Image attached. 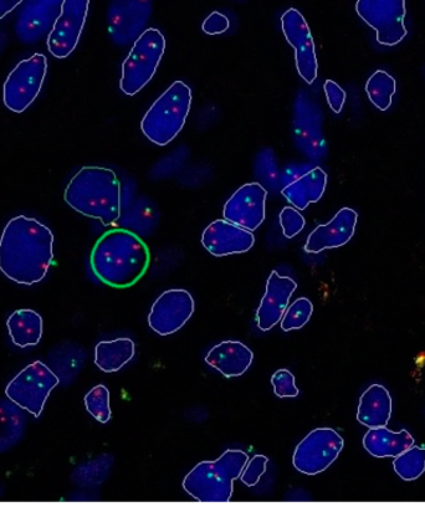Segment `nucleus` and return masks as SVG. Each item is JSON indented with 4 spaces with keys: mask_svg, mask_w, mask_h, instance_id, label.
Wrapping results in <instances>:
<instances>
[{
    "mask_svg": "<svg viewBox=\"0 0 425 512\" xmlns=\"http://www.w3.org/2000/svg\"><path fill=\"white\" fill-rule=\"evenodd\" d=\"M54 263V234L38 219L19 215L0 235V271L19 285L32 286Z\"/></svg>",
    "mask_w": 425,
    "mask_h": 512,
    "instance_id": "nucleus-1",
    "label": "nucleus"
},
{
    "mask_svg": "<svg viewBox=\"0 0 425 512\" xmlns=\"http://www.w3.org/2000/svg\"><path fill=\"white\" fill-rule=\"evenodd\" d=\"M147 244L128 229H111L92 248L90 265L97 279L114 289H127L150 268Z\"/></svg>",
    "mask_w": 425,
    "mask_h": 512,
    "instance_id": "nucleus-2",
    "label": "nucleus"
},
{
    "mask_svg": "<svg viewBox=\"0 0 425 512\" xmlns=\"http://www.w3.org/2000/svg\"><path fill=\"white\" fill-rule=\"evenodd\" d=\"M64 199L75 212L99 220L105 227L121 218V183L110 168H81L66 186Z\"/></svg>",
    "mask_w": 425,
    "mask_h": 512,
    "instance_id": "nucleus-3",
    "label": "nucleus"
},
{
    "mask_svg": "<svg viewBox=\"0 0 425 512\" xmlns=\"http://www.w3.org/2000/svg\"><path fill=\"white\" fill-rule=\"evenodd\" d=\"M249 460L243 450L229 449L215 462H202L183 480V489L199 503H230L234 481L240 478Z\"/></svg>",
    "mask_w": 425,
    "mask_h": 512,
    "instance_id": "nucleus-4",
    "label": "nucleus"
},
{
    "mask_svg": "<svg viewBox=\"0 0 425 512\" xmlns=\"http://www.w3.org/2000/svg\"><path fill=\"white\" fill-rule=\"evenodd\" d=\"M191 107V87L183 81H176L153 102L143 116V135L157 146H167L183 130Z\"/></svg>",
    "mask_w": 425,
    "mask_h": 512,
    "instance_id": "nucleus-5",
    "label": "nucleus"
},
{
    "mask_svg": "<svg viewBox=\"0 0 425 512\" xmlns=\"http://www.w3.org/2000/svg\"><path fill=\"white\" fill-rule=\"evenodd\" d=\"M165 51V35L158 29H146L122 64L121 91L127 96L138 94L155 76Z\"/></svg>",
    "mask_w": 425,
    "mask_h": 512,
    "instance_id": "nucleus-6",
    "label": "nucleus"
},
{
    "mask_svg": "<svg viewBox=\"0 0 425 512\" xmlns=\"http://www.w3.org/2000/svg\"><path fill=\"white\" fill-rule=\"evenodd\" d=\"M48 74V59L43 54H34L19 61L8 75L3 86V102L14 114H23L42 92Z\"/></svg>",
    "mask_w": 425,
    "mask_h": 512,
    "instance_id": "nucleus-7",
    "label": "nucleus"
},
{
    "mask_svg": "<svg viewBox=\"0 0 425 512\" xmlns=\"http://www.w3.org/2000/svg\"><path fill=\"white\" fill-rule=\"evenodd\" d=\"M60 384L59 378L42 361H35L9 382L5 396L35 418L42 416L51 392Z\"/></svg>",
    "mask_w": 425,
    "mask_h": 512,
    "instance_id": "nucleus-8",
    "label": "nucleus"
},
{
    "mask_svg": "<svg viewBox=\"0 0 425 512\" xmlns=\"http://www.w3.org/2000/svg\"><path fill=\"white\" fill-rule=\"evenodd\" d=\"M356 12L375 30L381 45L396 46L407 37L406 0H357Z\"/></svg>",
    "mask_w": 425,
    "mask_h": 512,
    "instance_id": "nucleus-9",
    "label": "nucleus"
},
{
    "mask_svg": "<svg viewBox=\"0 0 425 512\" xmlns=\"http://www.w3.org/2000/svg\"><path fill=\"white\" fill-rule=\"evenodd\" d=\"M343 445H345L343 438L334 429L312 430L295 449L294 467L305 475L321 474L336 462Z\"/></svg>",
    "mask_w": 425,
    "mask_h": 512,
    "instance_id": "nucleus-10",
    "label": "nucleus"
},
{
    "mask_svg": "<svg viewBox=\"0 0 425 512\" xmlns=\"http://www.w3.org/2000/svg\"><path fill=\"white\" fill-rule=\"evenodd\" d=\"M151 15V0H111L107 10L111 42L117 46L133 45L145 32Z\"/></svg>",
    "mask_w": 425,
    "mask_h": 512,
    "instance_id": "nucleus-11",
    "label": "nucleus"
},
{
    "mask_svg": "<svg viewBox=\"0 0 425 512\" xmlns=\"http://www.w3.org/2000/svg\"><path fill=\"white\" fill-rule=\"evenodd\" d=\"M90 0H64L53 29L46 37V48L56 59H66L74 53L89 14Z\"/></svg>",
    "mask_w": 425,
    "mask_h": 512,
    "instance_id": "nucleus-12",
    "label": "nucleus"
},
{
    "mask_svg": "<svg viewBox=\"0 0 425 512\" xmlns=\"http://www.w3.org/2000/svg\"><path fill=\"white\" fill-rule=\"evenodd\" d=\"M281 29L288 43L295 49V64L301 79L312 85L317 79V63L314 38L309 25L298 9L286 10L281 17Z\"/></svg>",
    "mask_w": 425,
    "mask_h": 512,
    "instance_id": "nucleus-13",
    "label": "nucleus"
},
{
    "mask_svg": "<svg viewBox=\"0 0 425 512\" xmlns=\"http://www.w3.org/2000/svg\"><path fill=\"white\" fill-rule=\"evenodd\" d=\"M293 125L296 145L310 160H321L326 152L321 110L306 92L296 97Z\"/></svg>",
    "mask_w": 425,
    "mask_h": 512,
    "instance_id": "nucleus-14",
    "label": "nucleus"
},
{
    "mask_svg": "<svg viewBox=\"0 0 425 512\" xmlns=\"http://www.w3.org/2000/svg\"><path fill=\"white\" fill-rule=\"evenodd\" d=\"M63 3L64 0H24L14 25L19 42L34 45L48 37Z\"/></svg>",
    "mask_w": 425,
    "mask_h": 512,
    "instance_id": "nucleus-15",
    "label": "nucleus"
},
{
    "mask_svg": "<svg viewBox=\"0 0 425 512\" xmlns=\"http://www.w3.org/2000/svg\"><path fill=\"white\" fill-rule=\"evenodd\" d=\"M194 312V300L189 291L168 290L153 304L148 325L160 336H170L182 329Z\"/></svg>",
    "mask_w": 425,
    "mask_h": 512,
    "instance_id": "nucleus-16",
    "label": "nucleus"
},
{
    "mask_svg": "<svg viewBox=\"0 0 425 512\" xmlns=\"http://www.w3.org/2000/svg\"><path fill=\"white\" fill-rule=\"evenodd\" d=\"M268 191L260 183H247L240 187L225 203L223 217L230 223L255 232L266 217Z\"/></svg>",
    "mask_w": 425,
    "mask_h": 512,
    "instance_id": "nucleus-17",
    "label": "nucleus"
},
{
    "mask_svg": "<svg viewBox=\"0 0 425 512\" xmlns=\"http://www.w3.org/2000/svg\"><path fill=\"white\" fill-rule=\"evenodd\" d=\"M203 247L217 258L243 254L254 247L253 232L225 219L214 220L202 234Z\"/></svg>",
    "mask_w": 425,
    "mask_h": 512,
    "instance_id": "nucleus-18",
    "label": "nucleus"
},
{
    "mask_svg": "<svg viewBox=\"0 0 425 512\" xmlns=\"http://www.w3.org/2000/svg\"><path fill=\"white\" fill-rule=\"evenodd\" d=\"M296 289L298 284L289 276H281L278 271L270 274L266 293L255 317L256 325L261 331H270L279 324Z\"/></svg>",
    "mask_w": 425,
    "mask_h": 512,
    "instance_id": "nucleus-19",
    "label": "nucleus"
},
{
    "mask_svg": "<svg viewBox=\"0 0 425 512\" xmlns=\"http://www.w3.org/2000/svg\"><path fill=\"white\" fill-rule=\"evenodd\" d=\"M358 214L351 208H342L330 223L319 225L309 235L305 252L319 254L327 249L341 248L355 235Z\"/></svg>",
    "mask_w": 425,
    "mask_h": 512,
    "instance_id": "nucleus-20",
    "label": "nucleus"
},
{
    "mask_svg": "<svg viewBox=\"0 0 425 512\" xmlns=\"http://www.w3.org/2000/svg\"><path fill=\"white\" fill-rule=\"evenodd\" d=\"M254 353L239 341H225L208 352L206 362L227 378L243 376L252 366Z\"/></svg>",
    "mask_w": 425,
    "mask_h": 512,
    "instance_id": "nucleus-21",
    "label": "nucleus"
},
{
    "mask_svg": "<svg viewBox=\"0 0 425 512\" xmlns=\"http://www.w3.org/2000/svg\"><path fill=\"white\" fill-rule=\"evenodd\" d=\"M327 174L322 168L315 167L305 172L295 181L286 184L281 194L286 201L293 204L299 211H305L311 203L320 201L326 191Z\"/></svg>",
    "mask_w": 425,
    "mask_h": 512,
    "instance_id": "nucleus-22",
    "label": "nucleus"
},
{
    "mask_svg": "<svg viewBox=\"0 0 425 512\" xmlns=\"http://www.w3.org/2000/svg\"><path fill=\"white\" fill-rule=\"evenodd\" d=\"M391 416V394L381 384H372L361 396L357 421L367 428L387 427Z\"/></svg>",
    "mask_w": 425,
    "mask_h": 512,
    "instance_id": "nucleus-23",
    "label": "nucleus"
},
{
    "mask_svg": "<svg viewBox=\"0 0 425 512\" xmlns=\"http://www.w3.org/2000/svg\"><path fill=\"white\" fill-rule=\"evenodd\" d=\"M27 411L7 398H0V454L18 447L27 434Z\"/></svg>",
    "mask_w": 425,
    "mask_h": 512,
    "instance_id": "nucleus-24",
    "label": "nucleus"
},
{
    "mask_svg": "<svg viewBox=\"0 0 425 512\" xmlns=\"http://www.w3.org/2000/svg\"><path fill=\"white\" fill-rule=\"evenodd\" d=\"M413 445L414 438L407 430L394 433L387 427L370 428L363 438V447L375 458H397Z\"/></svg>",
    "mask_w": 425,
    "mask_h": 512,
    "instance_id": "nucleus-25",
    "label": "nucleus"
},
{
    "mask_svg": "<svg viewBox=\"0 0 425 512\" xmlns=\"http://www.w3.org/2000/svg\"><path fill=\"white\" fill-rule=\"evenodd\" d=\"M84 362L85 351L74 342H61L48 355V366L63 386H69L76 380Z\"/></svg>",
    "mask_w": 425,
    "mask_h": 512,
    "instance_id": "nucleus-26",
    "label": "nucleus"
},
{
    "mask_svg": "<svg viewBox=\"0 0 425 512\" xmlns=\"http://www.w3.org/2000/svg\"><path fill=\"white\" fill-rule=\"evenodd\" d=\"M7 327L10 339L17 347H33L42 341L44 322L37 311L32 309L14 311L9 316Z\"/></svg>",
    "mask_w": 425,
    "mask_h": 512,
    "instance_id": "nucleus-27",
    "label": "nucleus"
},
{
    "mask_svg": "<svg viewBox=\"0 0 425 512\" xmlns=\"http://www.w3.org/2000/svg\"><path fill=\"white\" fill-rule=\"evenodd\" d=\"M135 352L136 345L131 339L102 341L95 348V365L102 372L114 373L124 368Z\"/></svg>",
    "mask_w": 425,
    "mask_h": 512,
    "instance_id": "nucleus-28",
    "label": "nucleus"
},
{
    "mask_svg": "<svg viewBox=\"0 0 425 512\" xmlns=\"http://www.w3.org/2000/svg\"><path fill=\"white\" fill-rule=\"evenodd\" d=\"M366 92L372 105L376 106L378 110L386 112L392 106L393 96L397 92L396 79L387 71L377 70L367 80Z\"/></svg>",
    "mask_w": 425,
    "mask_h": 512,
    "instance_id": "nucleus-29",
    "label": "nucleus"
},
{
    "mask_svg": "<svg viewBox=\"0 0 425 512\" xmlns=\"http://www.w3.org/2000/svg\"><path fill=\"white\" fill-rule=\"evenodd\" d=\"M394 471L399 478L413 481L421 478L425 471V448L411 447L394 458Z\"/></svg>",
    "mask_w": 425,
    "mask_h": 512,
    "instance_id": "nucleus-30",
    "label": "nucleus"
},
{
    "mask_svg": "<svg viewBox=\"0 0 425 512\" xmlns=\"http://www.w3.org/2000/svg\"><path fill=\"white\" fill-rule=\"evenodd\" d=\"M110 469V460L100 458L91 460L85 464L79 465L71 475V480L78 486H95L99 485L106 479Z\"/></svg>",
    "mask_w": 425,
    "mask_h": 512,
    "instance_id": "nucleus-31",
    "label": "nucleus"
},
{
    "mask_svg": "<svg viewBox=\"0 0 425 512\" xmlns=\"http://www.w3.org/2000/svg\"><path fill=\"white\" fill-rule=\"evenodd\" d=\"M85 407L87 412L96 419L97 422L105 424L111 419L110 391L104 384H99L91 389L85 396Z\"/></svg>",
    "mask_w": 425,
    "mask_h": 512,
    "instance_id": "nucleus-32",
    "label": "nucleus"
},
{
    "mask_svg": "<svg viewBox=\"0 0 425 512\" xmlns=\"http://www.w3.org/2000/svg\"><path fill=\"white\" fill-rule=\"evenodd\" d=\"M312 312H314V305L309 299L296 300L286 309L283 319L280 321L281 329L285 332L302 329L310 321Z\"/></svg>",
    "mask_w": 425,
    "mask_h": 512,
    "instance_id": "nucleus-33",
    "label": "nucleus"
},
{
    "mask_svg": "<svg viewBox=\"0 0 425 512\" xmlns=\"http://www.w3.org/2000/svg\"><path fill=\"white\" fill-rule=\"evenodd\" d=\"M274 393L279 398H295L299 396V388L296 387L295 376L289 370L276 371L271 377Z\"/></svg>",
    "mask_w": 425,
    "mask_h": 512,
    "instance_id": "nucleus-34",
    "label": "nucleus"
},
{
    "mask_svg": "<svg viewBox=\"0 0 425 512\" xmlns=\"http://www.w3.org/2000/svg\"><path fill=\"white\" fill-rule=\"evenodd\" d=\"M280 225L286 238L293 239L305 228L306 220L299 209L286 207L280 213Z\"/></svg>",
    "mask_w": 425,
    "mask_h": 512,
    "instance_id": "nucleus-35",
    "label": "nucleus"
},
{
    "mask_svg": "<svg viewBox=\"0 0 425 512\" xmlns=\"http://www.w3.org/2000/svg\"><path fill=\"white\" fill-rule=\"evenodd\" d=\"M256 166H258V168H256L258 176L264 179L265 183H268L271 188H275L281 183L274 152H261Z\"/></svg>",
    "mask_w": 425,
    "mask_h": 512,
    "instance_id": "nucleus-36",
    "label": "nucleus"
},
{
    "mask_svg": "<svg viewBox=\"0 0 425 512\" xmlns=\"http://www.w3.org/2000/svg\"><path fill=\"white\" fill-rule=\"evenodd\" d=\"M268 463L269 458L264 457V455H255V457L248 460L239 479L242 480L245 485L249 486V488H253V486L258 485L260 479L263 478Z\"/></svg>",
    "mask_w": 425,
    "mask_h": 512,
    "instance_id": "nucleus-37",
    "label": "nucleus"
},
{
    "mask_svg": "<svg viewBox=\"0 0 425 512\" xmlns=\"http://www.w3.org/2000/svg\"><path fill=\"white\" fill-rule=\"evenodd\" d=\"M324 91L326 95L327 104L335 114H340L345 106L346 92L342 87L335 83V81L327 80L324 84Z\"/></svg>",
    "mask_w": 425,
    "mask_h": 512,
    "instance_id": "nucleus-38",
    "label": "nucleus"
},
{
    "mask_svg": "<svg viewBox=\"0 0 425 512\" xmlns=\"http://www.w3.org/2000/svg\"><path fill=\"white\" fill-rule=\"evenodd\" d=\"M229 25V19L224 14L213 12L204 20L202 29L208 35H219L227 32Z\"/></svg>",
    "mask_w": 425,
    "mask_h": 512,
    "instance_id": "nucleus-39",
    "label": "nucleus"
},
{
    "mask_svg": "<svg viewBox=\"0 0 425 512\" xmlns=\"http://www.w3.org/2000/svg\"><path fill=\"white\" fill-rule=\"evenodd\" d=\"M23 2L24 0H0V20L13 13Z\"/></svg>",
    "mask_w": 425,
    "mask_h": 512,
    "instance_id": "nucleus-40",
    "label": "nucleus"
}]
</instances>
